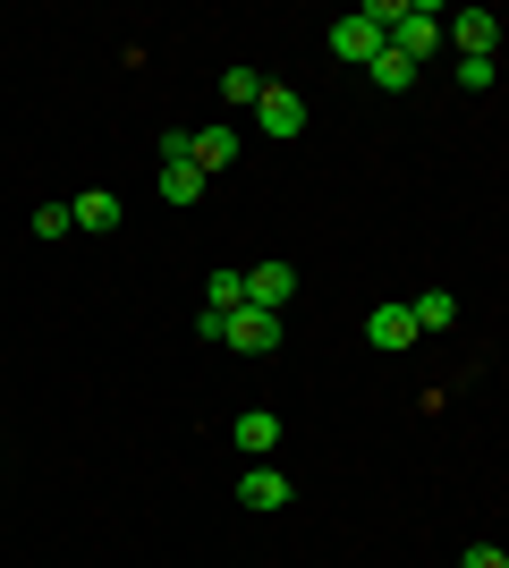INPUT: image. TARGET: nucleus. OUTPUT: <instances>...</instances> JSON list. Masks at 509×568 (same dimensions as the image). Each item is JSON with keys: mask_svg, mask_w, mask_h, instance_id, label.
<instances>
[{"mask_svg": "<svg viewBox=\"0 0 509 568\" xmlns=\"http://www.w3.org/2000/svg\"><path fill=\"white\" fill-rule=\"evenodd\" d=\"M383 43L399 51V60H416V69H425V60L441 51V9H434V0H399V18H390Z\"/></svg>", "mask_w": 509, "mask_h": 568, "instance_id": "1", "label": "nucleus"}, {"mask_svg": "<svg viewBox=\"0 0 509 568\" xmlns=\"http://www.w3.org/2000/svg\"><path fill=\"white\" fill-rule=\"evenodd\" d=\"M441 34L459 43V60H501V18L492 9H441Z\"/></svg>", "mask_w": 509, "mask_h": 568, "instance_id": "2", "label": "nucleus"}, {"mask_svg": "<svg viewBox=\"0 0 509 568\" xmlns=\"http://www.w3.org/2000/svg\"><path fill=\"white\" fill-rule=\"evenodd\" d=\"M221 348L272 356V348H281V314H264V306H230V314H221Z\"/></svg>", "mask_w": 509, "mask_h": 568, "instance_id": "3", "label": "nucleus"}, {"mask_svg": "<svg viewBox=\"0 0 509 568\" xmlns=\"http://www.w3.org/2000/svg\"><path fill=\"white\" fill-rule=\"evenodd\" d=\"M255 119H264V136H306V94H297V85H264V94H255Z\"/></svg>", "mask_w": 509, "mask_h": 568, "instance_id": "4", "label": "nucleus"}, {"mask_svg": "<svg viewBox=\"0 0 509 568\" xmlns=\"http://www.w3.org/2000/svg\"><path fill=\"white\" fill-rule=\"evenodd\" d=\"M187 162L204 170V179H221V170L238 162V128H230V119H213V128H195V136H187Z\"/></svg>", "mask_w": 509, "mask_h": 568, "instance_id": "5", "label": "nucleus"}, {"mask_svg": "<svg viewBox=\"0 0 509 568\" xmlns=\"http://www.w3.org/2000/svg\"><path fill=\"white\" fill-rule=\"evenodd\" d=\"M365 339L383 356H399V348H416V323H408V297H390V306H374L365 314Z\"/></svg>", "mask_w": 509, "mask_h": 568, "instance_id": "6", "label": "nucleus"}, {"mask_svg": "<svg viewBox=\"0 0 509 568\" xmlns=\"http://www.w3.org/2000/svg\"><path fill=\"white\" fill-rule=\"evenodd\" d=\"M289 297H297V272H289V263H255V272H246V306L281 314Z\"/></svg>", "mask_w": 509, "mask_h": 568, "instance_id": "7", "label": "nucleus"}, {"mask_svg": "<svg viewBox=\"0 0 509 568\" xmlns=\"http://www.w3.org/2000/svg\"><path fill=\"white\" fill-rule=\"evenodd\" d=\"M230 442H238V450H246V467H255V458H272V450H281V416H272V407H246L238 425H230Z\"/></svg>", "mask_w": 509, "mask_h": 568, "instance_id": "8", "label": "nucleus"}, {"mask_svg": "<svg viewBox=\"0 0 509 568\" xmlns=\"http://www.w3.org/2000/svg\"><path fill=\"white\" fill-rule=\"evenodd\" d=\"M238 500L246 509H289V475L272 467V458H255V467L238 475Z\"/></svg>", "mask_w": 509, "mask_h": 568, "instance_id": "9", "label": "nucleus"}, {"mask_svg": "<svg viewBox=\"0 0 509 568\" xmlns=\"http://www.w3.org/2000/svg\"><path fill=\"white\" fill-rule=\"evenodd\" d=\"M374 51H383V34H374V26H365L357 9H348V18L332 26V60H348V69H365V60H374Z\"/></svg>", "mask_w": 509, "mask_h": 568, "instance_id": "10", "label": "nucleus"}, {"mask_svg": "<svg viewBox=\"0 0 509 568\" xmlns=\"http://www.w3.org/2000/svg\"><path fill=\"white\" fill-rule=\"evenodd\" d=\"M120 213H128V204H120V195H111V187H85V195H77V204H69V230H120Z\"/></svg>", "mask_w": 509, "mask_h": 568, "instance_id": "11", "label": "nucleus"}, {"mask_svg": "<svg viewBox=\"0 0 509 568\" xmlns=\"http://www.w3.org/2000/svg\"><path fill=\"white\" fill-rule=\"evenodd\" d=\"M408 323H416V339L450 332V323H459V297H450V288H425V297H408Z\"/></svg>", "mask_w": 509, "mask_h": 568, "instance_id": "12", "label": "nucleus"}, {"mask_svg": "<svg viewBox=\"0 0 509 568\" xmlns=\"http://www.w3.org/2000/svg\"><path fill=\"white\" fill-rule=\"evenodd\" d=\"M365 77H374V85H383V94H408V85H416V77H425V69H416V60H399V51H374V60H365Z\"/></svg>", "mask_w": 509, "mask_h": 568, "instance_id": "13", "label": "nucleus"}, {"mask_svg": "<svg viewBox=\"0 0 509 568\" xmlns=\"http://www.w3.org/2000/svg\"><path fill=\"white\" fill-rule=\"evenodd\" d=\"M204 187H213V179H204L195 162H162V204H195Z\"/></svg>", "mask_w": 509, "mask_h": 568, "instance_id": "14", "label": "nucleus"}, {"mask_svg": "<svg viewBox=\"0 0 509 568\" xmlns=\"http://www.w3.org/2000/svg\"><path fill=\"white\" fill-rule=\"evenodd\" d=\"M255 94H264L255 69H221V102H230V111H255Z\"/></svg>", "mask_w": 509, "mask_h": 568, "instance_id": "15", "label": "nucleus"}, {"mask_svg": "<svg viewBox=\"0 0 509 568\" xmlns=\"http://www.w3.org/2000/svg\"><path fill=\"white\" fill-rule=\"evenodd\" d=\"M204 297H213V314H230V306H246V272H230V263H221L213 281H204Z\"/></svg>", "mask_w": 509, "mask_h": 568, "instance_id": "16", "label": "nucleus"}, {"mask_svg": "<svg viewBox=\"0 0 509 568\" xmlns=\"http://www.w3.org/2000/svg\"><path fill=\"white\" fill-rule=\"evenodd\" d=\"M34 237H43V246H51V237H69V204H43V213H34Z\"/></svg>", "mask_w": 509, "mask_h": 568, "instance_id": "17", "label": "nucleus"}, {"mask_svg": "<svg viewBox=\"0 0 509 568\" xmlns=\"http://www.w3.org/2000/svg\"><path fill=\"white\" fill-rule=\"evenodd\" d=\"M459 568H509V551H501V544H467Z\"/></svg>", "mask_w": 509, "mask_h": 568, "instance_id": "18", "label": "nucleus"}]
</instances>
